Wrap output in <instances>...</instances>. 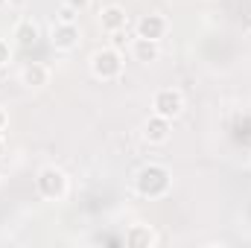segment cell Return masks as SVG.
<instances>
[{
	"label": "cell",
	"mask_w": 251,
	"mask_h": 248,
	"mask_svg": "<svg viewBox=\"0 0 251 248\" xmlns=\"http://www.w3.org/2000/svg\"><path fill=\"white\" fill-rule=\"evenodd\" d=\"M134 190L143 198H164L173 190V173L164 164H146L140 167V173L134 175Z\"/></svg>",
	"instance_id": "obj_1"
},
{
	"label": "cell",
	"mask_w": 251,
	"mask_h": 248,
	"mask_svg": "<svg viewBox=\"0 0 251 248\" xmlns=\"http://www.w3.org/2000/svg\"><path fill=\"white\" fill-rule=\"evenodd\" d=\"M88 67H91V76L97 82H117L123 76L126 62H123V53L117 47H100V50H94Z\"/></svg>",
	"instance_id": "obj_2"
},
{
	"label": "cell",
	"mask_w": 251,
	"mask_h": 248,
	"mask_svg": "<svg viewBox=\"0 0 251 248\" xmlns=\"http://www.w3.org/2000/svg\"><path fill=\"white\" fill-rule=\"evenodd\" d=\"M35 193H38L44 201H62V198H67V193H70V178H67V173L59 170V167H53V164L41 167L38 175H35Z\"/></svg>",
	"instance_id": "obj_3"
},
{
	"label": "cell",
	"mask_w": 251,
	"mask_h": 248,
	"mask_svg": "<svg viewBox=\"0 0 251 248\" xmlns=\"http://www.w3.org/2000/svg\"><path fill=\"white\" fill-rule=\"evenodd\" d=\"M181 111H184V94L178 88H161V91H155V97H152V114L176 120V117H181Z\"/></svg>",
	"instance_id": "obj_4"
},
{
	"label": "cell",
	"mask_w": 251,
	"mask_h": 248,
	"mask_svg": "<svg viewBox=\"0 0 251 248\" xmlns=\"http://www.w3.org/2000/svg\"><path fill=\"white\" fill-rule=\"evenodd\" d=\"M79 41H82L79 24H64V21H56V24L50 26V44H53V50H59V53H70V50H76V47H79Z\"/></svg>",
	"instance_id": "obj_5"
},
{
	"label": "cell",
	"mask_w": 251,
	"mask_h": 248,
	"mask_svg": "<svg viewBox=\"0 0 251 248\" xmlns=\"http://www.w3.org/2000/svg\"><path fill=\"white\" fill-rule=\"evenodd\" d=\"M140 134H143V140H146L149 146H164V143L170 140V134H173V120L152 114V117L143 123Z\"/></svg>",
	"instance_id": "obj_6"
},
{
	"label": "cell",
	"mask_w": 251,
	"mask_h": 248,
	"mask_svg": "<svg viewBox=\"0 0 251 248\" xmlns=\"http://www.w3.org/2000/svg\"><path fill=\"white\" fill-rule=\"evenodd\" d=\"M137 38H149V41H161L164 35H167V29H170V21L161 15V12H149V15H143L140 21H137Z\"/></svg>",
	"instance_id": "obj_7"
},
{
	"label": "cell",
	"mask_w": 251,
	"mask_h": 248,
	"mask_svg": "<svg viewBox=\"0 0 251 248\" xmlns=\"http://www.w3.org/2000/svg\"><path fill=\"white\" fill-rule=\"evenodd\" d=\"M123 240H126V246L128 248H155L158 246V234H155L152 225H146V222H134V225H128Z\"/></svg>",
	"instance_id": "obj_8"
},
{
	"label": "cell",
	"mask_w": 251,
	"mask_h": 248,
	"mask_svg": "<svg viewBox=\"0 0 251 248\" xmlns=\"http://www.w3.org/2000/svg\"><path fill=\"white\" fill-rule=\"evenodd\" d=\"M12 38L18 41V47L29 50V47L38 44V38H41V26H38L32 18H21V21L15 24V29H12Z\"/></svg>",
	"instance_id": "obj_9"
},
{
	"label": "cell",
	"mask_w": 251,
	"mask_h": 248,
	"mask_svg": "<svg viewBox=\"0 0 251 248\" xmlns=\"http://www.w3.org/2000/svg\"><path fill=\"white\" fill-rule=\"evenodd\" d=\"M126 24H128V15H126L123 6H117V3H111V6H105V9L100 12V26H102V32L117 35V32L126 29Z\"/></svg>",
	"instance_id": "obj_10"
},
{
	"label": "cell",
	"mask_w": 251,
	"mask_h": 248,
	"mask_svg": "<svg viewBox=\"0 0 251 248\" xmlns=\"http://www.w3.org/2000/svg\"><path fill=\"white\" fill-rule=\"evenodd\" d=\"M131 59L140 64H152L161 59V41H149V38H134L131 41Z\"/></svg>",
	"instance_id": "obj_11"
},
{
	"label": "cell",
	"mask_w": 251,
	"mask_h": 248,
	"mask_svg": "<svg viewBox=\"0 0 251 248\" xmlns=\"http://www.w3.org/2000/svg\"><path fill=\"white\" fill-rule=\"evenodd\" d=\"M21 82L29 88V91H38L50 82V67L41 62H29L24 70H21Z\"/></svg>",
	"instance_id": "obj_12"
},
{
	"label": "cell",
	"mask_w": 251,
	"mask_h": 248,
	"mask_svg": "<svg viewBox=\"0 0 251 248\" xmlns=\"http://www.w3.org/2000/svg\"><path fill=\"white\" fill-rule=\"evenodd\" d=\"M91 3H94V0H62V6H67V9H73L76 15H85V12L91 9Z\"/></svg>",
	"instance_id": "obj_13"
},
{
	"label": "cell",
	"mask_w": 251,
	"mask_h": 248,
	"mask_svg": "<svg viewBox=\"0 0 251 248\" xmlns=\"http://www.w3.org/2000/svg\"><path fill=\"white\" fill-rule=\"evenodd\" d=\"M9 62H12V47L6 38H0V67H6Z\"/></svg>",
	"instance_id": "obj_14"
},
{
	"label": "cell",
	"mask_w": 251,
	"mask_h": 248,
	"mask_svg": "<svg viewBox=\"0 0 251 248\" xmlns=\"http://www.w3.org/2000/svg\"><path fill=\"white\" fill-rule=\"evenodd\" d=\"M76 18H79V15H76L73 9L62 6V9H59V18H56V21H64V24H76Z\"/></svg>",
	"instance_id": "obj_15"
},
{
	"label": "cell",
	"mask_w": 251,
	"mask_h": 248,
	"mask_svg": "<svg viewBox=\"0 0 251 248\" xmlns=\"http://www.w3.org/2000/svg\"><path fill=\"white\" fill-rule=\"evenodd\" d=\"M6 125H9V111H6V108L0 105V134L6 131Z\"/></svg>",
	"instance_id": "obj_16"
},
{
	"label": "cell",
	"mask_w": 251,
	"mask_h": 248,
	"mask_svg": "<svg viewBox=\"0 0 251 248\" xmlns=\"http://www.w3.org/2000/svg\"><path fill=\"white\" fill-rule=\"evenodd\" d=\"M24 3H26V0H6V6H12V9H21Z\"/></svg>",
	"instance_id": "obj_17"
},
{
	"label": "cell",
	"mask_w": 251,
	"mask_h": 248,
	"mask_svg": "<svg viewBox=\"0 0 251 248\" xmlns=\"http://www.w3.org/2000/svg\"><path fill=\"white\" fill-rule=\"evenodd\" d=\"M3 152H6V143H3V134H0V158H3Z\"/></svg>",
	"instance_id": "obj_18"
}]
</instances>
